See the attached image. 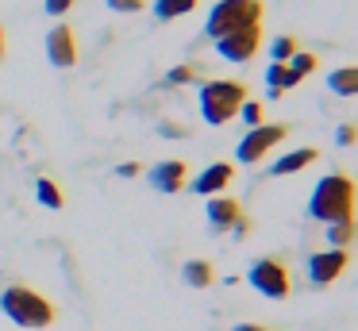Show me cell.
Returning a JSON list of instances; mask_svg holds the SVG:
<instances>
[{"mask_svg": "<svg viewBox=\"0 0 358 331\" xmlns=\"http://www.w3.org/2000/svg\"><path fill=\"white\" fill-rule=\"evenodd\" d=\"M4 54H8V38H4V27H0V62H4Z\"/></svg>", "mask_w": 358, "mask_h": 331, "instance_id": "cell-31", "label": "cell"}, {"mask_svg": "<svg viewBox=\"0 0 358 331\" xmlns=\"http://www.w3.org/2000/svg\"><path fill=\"white\" fill-rule=\"evenodd\" d=\"M158 135H166V139H189V127H185V123L166 120V123H158Z\"/></svg>", "mask_w": 358, "mask_h": 331, "instance_id": "cell-26", "label": "cell"}, {"mask_svg": "<svg viewBox=\"0 0 358 331\" xmlns=\"http://www.w3.org/2000/svg\"><path fill=\"white\" fill-rule=\"evenodd\" d=\"M262 0H220V4H212L208 12V23H204V35L216 43V38H224L227 31L235 27H250V23H262Z\"/></svg>", "mask_w": 358, "mask_h": 331, "instance_id": "cell-4", "label": "cell"}, {"mask_svg": "<svg viewBox=\"0 0 358 331\" xmlns=\"http://www.w3.org/2000/svg\"><path fill=\"white\" fill-rule=\"evenodd\" d=\"M262 46V23H250V27H235L224 38H216V54L227 62H250Z\"/></svg>", "mask_w": 358, "mask_h": 331, "instance_id": "cell-7", "label": "cell"}, {"mask_svg": "<svg viewBox=\"0 0 358 331\" xmlns=\"http://www.w3.org/2000/svg\"><path fill=\"white\" fill-rule=\"evenodd\" d=\"M231 181H235L231 162H212V166H204L196 177H189V189H193L196 197H220V192H227Z\"/></svg>", "mask_w": 358, "mask_h": 331, "instance_id": "cell-9", "label": "cell"}, {"mask_svg": "<svg viewBox=\"0 0 358 331\" xmlns=\"http://www.w3.org/2000/svg\"><path fill=\"white\" fill-rule=\"evenodd\" d=\"M358 235V223L347 220V223H327V243H331V251H347L350 243H355Z\"/></svg>", "mask_w": 358, "mask_h": 331, "instance_id": "cell-17", "label": "cell"}, {"mask_svg": "<svg viewBox=\"0 0 358 331\" xmlns=\"http://www.w3.org/2000/svg\"><path fill=\"white\" fill-rule=\"evenodd\" d=\"M335 143H339V146H355L358 143V123H339V127H335Z\"/></svg>", "mask_w": 358, "mask_h": 331, "instance_id": "cell-25", "label": "cell"}, {"mask_svg": "<svg viewBox=\"0 0 358 331\" xmlns=\"http://www.w3.org/2000/svg\"><path fill=\"white\" fill-rule=\"evenodd\" d=\"M247 100V85L243 81H204L196 92V104H201V120L208 127H224L227 120H235Z\"/></svg>", "mask_w": 358, "mask_h": 331, "instance_id": "cell-3", "label": "cell"}, {"mask_svg": "<svg viewBox=\"0 0 358 331\" xmlns=\"http://www.w3.org/2000/svg\"><path fill=\"white\" fill-rule=\"evenodd\" d=\"M204 212H208V227L216 231V235H227L231 223L243 216V204L235 197H227V192H220V197H208V208H204Z\"/></svg>", "mask_w": 358, "mask_h": 331, "instance_id": "cell-12", "label": "cell"}, {"mask_svg": "<svg viewBox=\"0 0 358 331\" xmlns=\"http://www.w3.org/2000/svg\"><path fill=\"white\" fill-rule=\"evenodd\" d=\"M181 277H185V285H193V289H208V285L216 281V269L204 258H189L185 266H181Z\"/></svg>", "mask_w": 358, "mask_h": 331, "instance_id": "cell-15", "label": "cell"}, {"mask_svg": "<svg viewBox=\"0 0 358 331\" xmlns=\"http://www.w3.org/2000/svg\"><path fill=\"white\" fill-rule=\"evenodd\" d=\"M327 89L335 97H358V66H339L327 73Z\"/></svg>", "mask_w": 358, "mask_h": 331, "instance_id": "cell-14", "label": "cell"}, {"mask_svg": "<svg viewBox=\"0 0 358 331\" xmlns=\"http://www.w3.org/2000/svg\"><path fill=\"white\" fill-rule=\"evenodd\" d=\"M193 81H196V66H173L162 77V85H193Z\"/></svg>", "mask_w": 358, "mask_h": 331, "instance_id": "cell-23", "label": "cell"}, {"mask_svg": "<svg viewBox=\"0 0 358 331\" xmlns=\"http://www.w3.org/2000/svg\"><path fill=\"white\" fill-rule=\"evenodd\" d=\"M250 231H255V223H250V216H239V220L231 223V231H227V235H235V239H247Z\"/></svg>", "mask_w": 358, "mask_h": 331, "instance_id": "cell-28", "label": "cell"}, {"mask_svg": "<svg viewBox=\"0 0 358 331\" xmlns=\"http://www.w3.org/2000/svg\"><path fill=\"white\" fill-rule=\"evenodd\" d=\"M73 4H78V0H47V4H43V12H47V15H66Z\"/></svg>", "mask_w": 358, "mask_h": 331, "instance_id": "cell-27", "label": "cell"}, {"mask_svg": "<svg viewBox=\"0 0 358 331\" xmlns=\"http://www.w3.org/2000/svg\"><path fill=\"white\" fill-rule=\"evenodd\" d=\"M355 200H358V189H355V177L347 169H331L327 177H320V185L312 189V200H308V216L327 223H347L355 220Z\"/></svg>", "mask_w": 358, "mask_h": 331, "instance_id": "cell-1", "label": "cell"}, {"mask_svg": "<svg viewBox=\"0 0 358 331\" xmlns=\"http://www.w3.org/2000/svg\"><path fill=\"white\" fill-rule=\"evenodd\" d=\"M296 50H301V46H296V38H293V35H278V38L270 43V58H273V62H281V66H285V62L293 58Z\"/></svg>", "mask_w": 358, "mask_h": 331, "instance_id": "cell-20", "label": "cell"}, {"mask_svg": "<svg viewBox=\"0 0 358 331\" xmlns=\"http://www.w3.org/2000/svg\"><path fill=\"white\" fill-rule=\"evenodd\" d=\"M247 281L255 285L262 297L270 300H285L289 289H293V277H289V266L281 258H255L247 269Z\"/></svg>", "mask_w": 358, "mask_h": 331, "instance_id": "cell-5", "label": "cell"}, {"mask_svg": "<svg viewBox=\"0 0 358 331\" xmlns=\"http://www.w3.org/2000/svg\"><path fill=\"white\" fill-rule=\"evenodd\" d=\"M35 197H39L43 208H50V212H58V208L66 204V200H62V189L55 185V177H39V181H35Z\"/></svg>", "mask_w": 358, "mask_h": 331, "instance_id": "cell-18", "label": "cell"}, {"mask_svg": "<svg viewBox=\"0 0 358 331\" xmlns=\"http://www.w3.org/2000/svg\"><path fill=\"white\" fill-rule=\"evenodd\" d=\"M289 127L285 123H258V127H250L247 135H243L239 150H235V158L243 162V166H258V162L266 158V154L273 150L278 143H285Z\"/></svg>", "mask_w": 358, "mask_h": 331, "instance_id": "cell-6", "label": "cell"}, {"mask_svg": "<svg viewBox=\"0 0 358 331\" xmlns=\"http://www.w3.org/2000/svg\"><path fill=\"white\" fill-rule=\"evenodd\" d=\"M0 312L8 316L16 328H27V331H39L55 323V304L43 293L27 289V285H12V289L0 293Z\"/></svg>", "mask_w": 358, "mask_h": 331, "instance_id": "cell-2", "label": "cell"}, {"mask_svg": "<svg viewBox=\"0 0 358 331\" xmlns=\"http://www.w3.org/2000/svg\"><path fill=\"white\" fill-rule=\"evenodd\" d=\"M150 189L155 192H166V197H173V192H181L189 185V166L181 158H166L158 162V166H150Z\"/></svg>", "mask_w": 358, "mask_h": 331, "instance_id": "cell-10", "label": "cell"}, {"mask_svg": "<svg viewBox=\"0 0 358 331\" xmlns=\"http://www.w3.org/2000/svg\"><path fill=\"white\" fill-rule=\"evenodd\" d=\"M343 269H350V251H320L308 258V277L312 285H331L339 281Z\"/></svg>", "mask_w": 358, "mask_h": 331, "instance_id": "cell-11", "label": "cell"}, {"mask_svg": "<svg viewBox=\"0 0 358 331\" xmlns=\"http://www.w3.org/2000/svg\"><path fill=\"white\" fill-rule=\"evenodd\" d=\"M104 4H108L112 12H120V15H135V12L147 8V0H104Z\"/></svg>", "mask_w": 358, "mask_h": 331, "instance_id": "cell-24", "label": "cell"}, {"mask_svg": "<svg viewBox=\"0 0 358 331\" xmlns=\"http://www.w3.org/2000/svg\"><path fill=\"white\" fill-rule=\"evenodd\" d=\"M196 8V0H155V15L158 20H178V15H189Z\"/></svg>", "mask_w": 358, "mask_h": 331, "instance_id": "cell-19", "label": "cell"}, {"mask_svg": "<svg viewBox=\"0 0 358 331\" xmlns=\"http://www.w3.org/2000/svg\"><path fill=\"white\" fill-rule=\"evenodd\" d=\"M266 85H270V97H281L285 89L301 85V77H296L289 66H281V62H270V69H266Z\"/></svg>", "mask_w": 358, "mask_h": 331, "instance_id": "cell-16", "label": "cell"}, {"mask_svg": "<svg viewBox=\"0 0 358 331\" xmlns=\"http://www.w3.org/2000/svg\"><path fill=\"white\" fill-rule=\"evenodd\" d=\"M239 120L247 123V127H258V123H266V104H262V100H243Z\"/></svg>", "mask_w": 358, "mask_h": 331, "instance_id": "cell-21", "label": "cell"}, {"mask_svg": "<svg viewBox=\"0 0 358 331\" xmlns=\"http://www.w3.org/2000/svg\"><path fill=\"white\" fill-rule=\"evenodd\" d=\"M316 158H320V150H316V146H301V150H289L285 158H278V162H273V166H270V174H273V177L301 174V169H304V166H312Z\"/></svg>", "mask_w": 358, "mask_h": 331, "instance_id": "cell-13", "label": "cell"}, {"mask_svg": "<svg viewBox=\"0 0 358 331\" xmlns=\"http://www.w3.org/2000/svg\"><path fill=\"white\" fill-rule=\"evenodd\" d=\"M231 331H270V328H262V323H235Z\"/></svg>", "mask_w": 358, "mask_h": 331, "instance_id": "cell-30", "label": "cell"}, {"mask_svg": "<svg viewBox=\"0 0 358 331\" xmlns=\"http://www.w3.org/2000/svg\"><path fill=\"white\" fill-rule=\"evenodd\" d=\"M116 174H120V177H139V174H143V166H139V162H120Z\"/></svg>", "mask_w": 358, "mask_h": 331, "instance_id": "cell-29", "label": "cell"}, {"mask_svg": "<svg viewBox=\"0 0 358 331\" xmlns=\"http://www.w3.org/2000/svg\"><path fill=\"white\" fill-rule=\"evenodd\" d=\"M47 58H50V66H58V69H73V66H78V35H73L70 23L50 27V35H47Z\"/></svg>", "mask_w": 358, "mask_h": 331, "instance_id": "cell-8", "label": "cell"}, {"mask_svg": "<svg viewBox=\"0 0 358 331\" xmlns=\"http://www.w3.org/2000/svg\"><path fill=\"white\" fill-rule=\"evenodd\" d=\"M285 66H289V69H293V73H296V77H308V73H312V69H316V66H320V62H316V54H304V50H296V54H293V58H289V62H285Z\"/></svg>", "mask_w": 358, "mask_h": 331, "instance_id": "cell-22", "label": "cell"}]
</instances>
